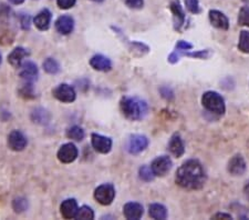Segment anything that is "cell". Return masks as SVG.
Here are the masks:
<instances>
[{"mask_svg":"<svg viewBox=\"0 0 249 220\" xmlns=\"http://www.w3.org/2000/svg\"><path fill=\"white\" fill-rule=\"evenodd\" d=\"M175 181L185 189H200L206 181V174L198 160H187L176 171Z\"/></svg>","mask_w":249,"mask_h":220,"instance_id":"1","label":"cell"},{"mask_svg":"<svg viewBox=\"0 0 249 220\" xmlns=\"http://www.w3.org/2000/svg\"><path fill=\"white\" fill-rule=\"evenodd\" d=\"M122 114L130 120H141L147 115L148 106L138 97H124L120 102Z\"/></svg>","mask_w":249,"mask_h":220,"instance_id":"2","label":"cell"},{"mask_svg":"<svg viewBox=\"0 0 249 220\" xmlns=\"http://www.w3.org/2000/svg\"><path fill=\"white\" fill-rule=\"evenodd\" d=\"M202 103L205 109L216 115H224L226 110L224 98L216 91L205 93L202 97Z\"/></svg>","mask_w":249,"mask_h":220,"instance_id":"3","label":"cell"},{"mask_svg":"<svg viewBox=\"0 0 249 220\" xmlns=\"http://www.w3.org/2000/svg\"><path fill=\"white\" fill-rule=\"evenodd\" d=\"M115 197V189L112 183H103L94 191V198L103 206H109Z\"/></svg>","mask_w":249,"mask_h":220,"instance_id":"4","label":"cell"},{"mask_svg":"<svg viewBox=\"0 0 249 220\" xmlns=\"http://www.w3.org/2000/svg\"><path fill=\"white\" fill-rule=\"evenodd\" d=\"M52 95L55 99H58L61 102H73L77 98L74 88L68 85V83H61L57 88H54Z\"/></svg>","mask_w":249,"mask_h":220,"instance_id":"5","label":"cell"},{"mask_svg":"<svg viewBox=\"0 0 249 220\" xmlns=\"http://www.w3.org/2000/svg\"><path fill=\"white\" fill-rule=\"evenodd\" d=\"M148 146V139L143 135L131 136L127 141V151L132 155H138L142 153Z\"/></svg>","mask_w":249,"mask_h":220,"instance_id":"6","label":"cell"},{"mask_svg":"<svg viewBox=\"0 0 249 220\" xmlns=\"http://www.w3.org/2000/svg\"><path fill=\"white\" fill-rule=\"evenodd\" d=\"M172 165V160L168 156H160V157H158L153 160L151 168L155 176L163 177V176H165L171 170Z\"/></svg>","mask_w":249,"mask_h":220,"instance_id":"7","label":"cell"},{"mask_svg":"<svg viewBox=\"0 0 249 220\" xmlns=\"http://www.w3.org/2000/svg\"><path fill=\"white\" fill-rule=\"evenodd\" d=\"M78 154V148L75 147L73 143L68 142L60 147V149L58 151V159L62 163H70L73 162L74 160L77 159Z\"/></svg>","mask_w":249,"mask_h":220,"instance_id":"8","label":"cell"},{"mask_svg":"<svg viewBox=\"0 0 249 220\" xmlns=\"http://www.w3.org/2000/svg\"><path fill=\"white\" fill-rule=\"evenodd\" d=\"M91 142L92 147L94 148L95 151L100 154H109L112 149V140L109 137H104L99 134L91 135Z\"/></svg>","mask_w":249,"mask_h":220,"instance_id":"9","label":"cell"},{"mask_svg":"<svg viewBox=\"0 0 249 220\" xmlns=\"http://www.w3.org/2000/svg\"><path fill=\"white\" fill-rule=\"evenodd\" d=\"M8 146L15 151H21L27 146V138L21 131L14 130L8 136Z\"/></svg>","mask_w":249,"mask_h":220,"instance_id":"10","label":"cell"},{"mask_svg":"<svg viewBox=\"0 0 249 220\" xmlns=\"http://www.w3.org/2000/svg\"><path fill=\"white\" fill-rule=\"evenodd\" d=\"M19 75L26 82L35 81L38 77V68L32 61H26L19 66Z\"/></svg>","mask_w":249,"mask_h":220,"instance_id":"11","label":"cell"},{"mask_svg":"<svg viewBox=\"0 0 249 220\" xmlns=\"http://www.w3.org/2000/svg\"><path fill=\"white\" fill-rule=\"evenodd\" d=\"M228 171L232 176H242L246 171V161L242 155H235L228 162Z\"/></svg>","mask_w":249,"mask_h":220,"instance_id":"12","label":"cell"},{"mask_svg":"<svg viewBox=\"0 0 249 220\" xmlns=\"http://www.w3.org/2000/svg\"><path fill=\"white\" fill-rule=\"evenodd\" d=\"M123 215L126 219L138 220L143 216V206L139 202H127L123 207Z\"/></svg>","mask_w":249,"mask_h":220,"instance_id":"13","label":"cell"},{"mask_svg":"<svg viewBox=\"0 0 249 220\" xmlns=\"http://www.w3.org/2000/svg\"><path fill=\"white\" fill-rule=\"evenodd\" d=\"M74 28V20L71 16L63 15L61 17H59L55 21V29L58 33L62 35H69L72 33Z\"/></svg>","mask_w":249,"mask_h":220,"instance_id":"14","label":"cell"},{"mask_svg":"<svg viewBox=\"0 0 249 220\" xmlns=\"http://www.w3.org/2000/svg\"><path fill=\"white\" fill-rule=\"evenodd\" d=\"M171 10L173 13V18H174L175 29L180 30V28H182L184 25V21H185V15H184L182 6H180L178 0H172Z\"/></svg>","mask_w":249,"mask_h":220,"instance_id":"15","label":"cell"},{"mask_svg":"<svg viewBox=\"0 0 249 220\" xmlns=\"http://www.w3.org/2000/svg\"><path fill=\"white\" fill-rule=\"evenodd\" d=\"M78 202L75 201V199H67L61 203V207H60V211H61V215L63 218L66 219H73L75 218L78 213Z\"/></svg>","mask_w":249,"mask_h":220,"instance_id":"16","label":"cell"},{"mask_svg":"<svg viewBox=\"0 0 249 220\" xmlns=\"http://www.w3.org/2000/svg\"><path fill=\"white\" fill-rule=\"evenodd\" d=\"M210 20L212 25L215 28H218V29L227 30L228 28H230V21H228V18L218 10L210 11Z\"/></svg>","mask_w":249,"mask_h":220,"instance_id":"17","label":"cell"},{"mask_svg":"<svg viewBox=\"0 0 249 220\" xmlns=\"http://www.w3.org/2000/svg\"><path fill=\"white\" fill-rule=\"evenodd\" d=\"M90 65L94 70L109 71L112 68L111 60L103 55H95L90 59Z\"/></svg>","mask_w":249,"mask_h":220,"instance_id":"18","label":"cell"},{"mask_svg":"<svg viewBox=\"0 0 249 220\" xmlns=\"http://www.w3.org/2000/svg\"><path fill=\"white\" fill-rule=\"evenodd\" d=\"M168 149H170L171 154L175 156L176 158L182 157L185 153V147H184V142L180 136L175 134L170 140V143H168Z\"/></svg>","mask_w":249,"mask_h":220,"instance_id":"19","label":"cell"},{"mask_svg":"<svg viewBox=\"0 0 249 220\" xmlns=\"http://www.w3.org/2000/svg\"><path fill=\"white\" fill-rule=\"evenodd\" d=\"M51 18L52 16L50 11L48 9H43L40 11L37 16H36L34 22L39 30L45 31L49 29L50 23H51Z\"/></svg>","mask_w":249,"mask_h":220,"instance_id":"20","label":"cell"},{"mask_svg":"<svg viewBox=\"0 0 249 220\" xmlns=\"http://www.w3.org/2000/svg\"><path fill=\"white\" fill-rule=\"evenodd\" d=\"M28 55L29 54H28V51L25 48L17 47L13 50V53L8 56V62H9L13 67L19 68V66L22 63L23 58H26Z\"/></svg>","mask_w":249,"mask_h":220,"instance_id":"21","label":"cell"},{"mask_svg":"<svg viewBox=\"0 0 249 220\" xmlns=\"http://www.w3.org/2000/svg\"><path fill=\"white\" fill-rule=\"evenodd\" d=\"M148 214H150L152 218L160 220L166 219L167 217L166 208L163 205H160V203H152L150 208H148Z\"/></svg>","mask_w":249,"mask_h":220,"instance_id":"22","label":"cell"},{"mask_svg":"<svg viewBox=\"0 0 249 220\" xmlns=\"http://www.w3.org/2000/svg\"><path fill=\"white\" fill-rule=\"evenodd\" d=\"M43 69L46 70V73L50 75H55L60 71V66L58 61L53 58H47L43 62Z\"/></svg>","mask_w":249,"mask_h":220,"instance_id":"23","label":"cell"},{"mask_svg":"<svg viewBox=\"0 0 249 220\" xmlns=\"http://www.w3.org/2000/svg\"><path fill=\"white\" fill-rule=\"evenodd\" d=\"M67 137L75 141H81L84 138V130L79 126H72L67 131Z\"/></svg>","mask_w":249,"mask_h":220,"instance_id":"24","label":"cell"},{"mask_svg":"<svg viewBox=\"0 0 249 220\" xmlns=\"http://www.w3.org/2000/svg\"><path fill=\"white\" fill-rule=\"evenodd\" d=\"M238 49L244 54H249V31H240Z\"/></svg>","mask_w":249,"mask_h":220,"instance_id":"25","label":"cell"},{"mask_svg":"<svg viewBox=\"0 0 249 220\" xmlns=\"http://www.w3.org/2000/svg\"><path fill=\"white\" fill-rule=\"evenodd\" d=\"M139 175H140V178L144 180V181H152V180L154 179L155 175L153 173V170H152L151 167L148 166H142L140 168L139 170Z\"/></svg>","mask_w":249,"mask_h":220,"instance_id":"26","label":"cell"},{"mask_svg":"<svg viewBox=\"0 0 249 220\" xmlns=\"http://www.w3.org/2000/svg\"><path fill=\"white\" fill-rule=\"evenodd\" d=\"M75 218L77 219H93L94 213L90 207L82 206L78 209V213H77V216H75Z\"/></svg>","mask_w":249,"mask_h":220,"instance_id":"27","label":"cell"},{"mask_svg":"<svg viewBox=\"0 0 249 220\" xmlns=\"http://www.w3.org/2000/svg\"><path fill=\"white\" fill-rule=\"evenodd\" d=\"M32 119H34L35 122L45 123L48 121V120H49V117H48V114L46 110L36 109L34 113H32Z\"/></svg>","mask_w":249,"mask_h":220,"instance_id":"28","label":"cell"},{"mask_svg":"<svg viewBox=\"0 0 249 220\" xmlns=\"http://www.w3.org/2000/svg\"><path fill=\"white\" fill-rule=\"evenodd\" d=\"M238 23L240 26L249 27V7L245 6L239 11Z\"/></svg>","mask_w":249,"mask_h":220,"instance_id":"29","label":"cell"},{"mask_svg":"<svg viewBox=\"0 0 249 220\" xmlns=\"http://www.w3.org/2000/svg\"><path fill=\"white\" fill-rule=\"evenodd\" d=\"M185 5L188 11L192 14H198L199 13V3L198 0H185Z\"/></svg>","mask_w":249,"mask_h":220,"instance_id":"30","label":"cell"},{"mask_svg":"<svg viewBox=\"0 0 249 220\" xmlns=\"http://www.w3.org/2000/svg\"><path fill=\"white\" fill-rule=\"evenodd\" d=\"M27 208V201L22 198H18L14 201V209L16 213H21V211H25Z\"/></svg>","mask_w":249,"mask_h":220,"instance_id":"31","label":"cell"},{"mask_svg":"<svg viewBox=\"0 0 249 220\" xmlns=\"http://www.w3.org/2000/svg\"><path fill=\"white\" fill-rule=\"evenodd\" d=\"M75 1L77 0H57V3L61 9H70L75 5Z\"/></svg>","mask_w":249,"mask_h":220,"instance_id":"32","label":"cell"},{"mask_svg":"<svg viewBox=\"0 0 249 220\" xmlns=\"http://www.w3.org/2000/svg\"><path fill=\"white\" fill-rule=\"evenodd\" d=\"M124 2L127 7L133 8V9H140L143 7L144 3L143 0H124Z\"/></svg>","mask_w":249,"mask_h":220,"instance_id":"33","label":"cell"},{"mask_svg":"<svg viewBox=\"0 0 249 220\" xmlns=\"http://www.w3.org/2000/svg\"><path fill=\"white\" fill-rule=\"evenodd\" d=\"M193 46L191 43H188L186 41H183V40H180L178 43H176V49L178 50H190L192 49Z\"/></svg>","mask_w":249,"mask_h":220,"instance_id":"34","label":"cell"},{"mask_svg":"<svg viewBox=\"0 0 249 220\" xmlns=\"http://www.w3.org/2000/svg\"><path fill=\"white\" fill-rule=\"evenodd\" d=\"M21 25L23 29H29L30 27V17L29 16H25L21 20Z\"/></svg>","mask_w":249,"mask_h":220,"instance_id":"35","label":"cell"},{"mask_svg":"<svg viewBox=\"0 0 249 220\" xmlns=\"http://www.w3.org/2000/svg\"><path fill=\"white\" fill-rule=\"evenodd\" d=\"M214 219H219V218H224V219H231V215H227V214H217L215 215Z\"/></svg>","mask_w":249,"mask_h":220,"instance_id":"36","label":"cell"},{"mask_svg":"<svg viewBox=\"0 0 249 220\" xmlns=\"http://www.w3.org/2000/svg\"><path fill=\"white\" fill-rule=\"evenodd\" d=\"M11 3H14V5H20V3H22L25 0H9Z\"/></svg>","mask_w":249,"mask_h":220,"instance_id":"37","label":"cell"},{"mask_svg":"<svg viewBox=\"0 0 249 220\" xmlns=\"http://www.w3.org/2000/svg\"><path fill=\"white\" fill-rule=\"evenodd\" d=\"M245 194H246V196L249 198V181L247 182L246 187H245Z\"/></svg>","mask_w":249,"mask_h":220,"instance_id":"38","label":"cell"},{"mask_svg":"<svg viewBox=\"0 0 249 220\" xmlns=\"http://www.w3.org/2000/svg\"><path fill=\"white\" fill-rule=\"evenodd\" d=\"M93 1H95V2H102L103 0H93Z\"/></svg>","mask_w":249,"mask_h":220,"instance_id":"39","label":"cell"},{"mask_svg":"<svg viewBox=\"0 0 249 220\" xmlns=\"http://www.w3.org/2000/svg\"><path fill=\"white\" fill-rule=\"evenodd\" d=\"M0 63H1V55H0Z\"/></svg>","mask_w":249,"mask_h":220,"instance_id":"40","label":"cell"}]
</instances>
